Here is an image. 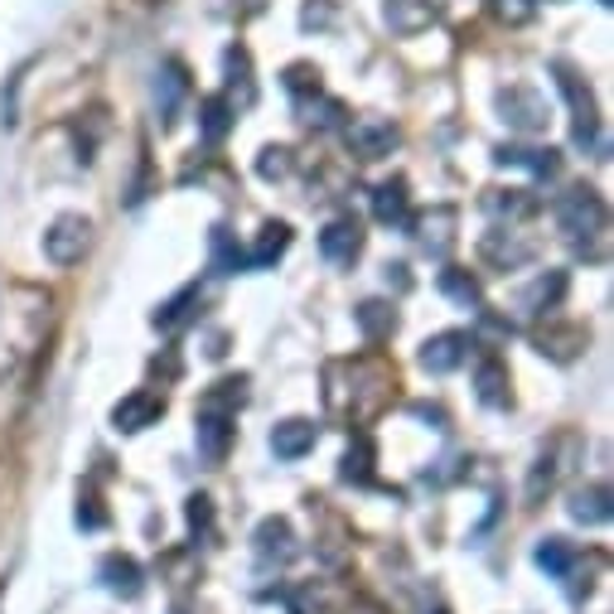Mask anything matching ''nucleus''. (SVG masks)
Segmentation results:
<instances>
[{"instance_id":"obj_1","label":"nucleus","mask_w":614,"mask_h":614,"mask_svg":"<svg viewBox=\"0 0 614 614\" xmlns=\"http://www.w3.org/2000/svg\"><path fill=\"white\" fill-rule=\"evenodd\" d=\"M552 218H556V228H562L571 242L605 238V228H610V208H605V198H600L595 189H586V184L566 189V194L552 204Z\"/></svg>"},{"instance_id":"obj_2","label":"nucleus","mask_w":614,"mask_h":614,"mask_svg":"<svg viewBox=\"0 0 614 614\" xmlns=\"http://www.w3.org/2000/svg\"><path fill=\"white\" fill-rule=\"evenodd\" d=\"M556 87L566 93V103H571V121H576V145H595L600 141V111H595V97H590L586 77L576 69H566V63H556Z\"/></svg>"},{"instance_id":"obj_3","label":"nucleus","mask_w":614,"mask_h":614,"mask_svg":"<svg viewBox=\"0 0 614 614\" xmlns=\"http://www.w3.org/2000/svg\"><path fill=\"white\" fill-rule=\"evenodd\" d=\"M87 238H93V222H87L83 214H63V218L49 222V232H44V256H49L53 266H73V262H83Z\"/></svg>"},{"instance_id":"obj_4","label":"nucleus","mask_w":614,"mask_h":614,"mask_svg":"<svg viewBox=\"0 0 614 614\" xmlns=\"http://www.w3.org/2000/svg\"><path fill=\"white\" fill-rule=\"evenodd\" d=\"M344 141H349V151L359 155V160H383V155H393V145L401 141L393 121L383 117H359L344 127Z\"/></svg>"},{"instance_id":"obj_5","label":"nucleus","mask_w":614,"mask_h":614,"mask_svg":"<svg viewBox=\"0 0 614 614\" xmlns=\"http://www.w3.org/2000/svg\"><path fill=\"white\" fill-rule=\"evenodd\" d=\"M160 417H165V397L151 393V387H141V393H127V397L117 401V407H111V426L127 431V435L155 426Z\"/></svg>"},{"instance_id":"obj_6","label":"nucleus","mask_w":614,"mask_h":614,"mask_svg":"<svg viewBox=\"0 0 614 614\" xmlns=\"http://www.w3.org/2000/svg\"><path fill=\"white\" fill-rule=\"evenodd\" d=\"M479 256H484L489 266H498V272H518V266H528L532 256H538V242H522L518 232L494 228L479 238Z\"/></svg>"},{"instance_id":"obj_7","label":"nucleus","mask_w":614,"mask_h":614,"mask_svg":"<svg viewBox=\"0 0 614 614\" xmlns=\"http://www.w3.org/2000/svg\"><path fill=\"white\" fill-rule=\"evenodd\" d=\"M470 349H474V339H470V334H460V329L435 334V339L421 344V368L435 373V377H445V373H455V368L470 359Z\"/></svg>"},{"instance_id":"obj_8","label":"nucleus","mask_w":614,"mask_h":614,"mask_svg":"<svg viewBox=\"0 0 614 614\" xmlns=\"http://www.w3.org/2000/svg\"><path fill=\"white\" fill-rule=\"evenodd\" d=\"M189 97V73L180 59H165L160 69H155V111H160L165 127H174V117H180V103Z\"/></svg>"},{"instance_id":"obj_9","label":"nucleus","mask_w":614,"mask_h":614,"mask_svg":"<svg viewBox=\"0 0 614 614\" xmlns=\"http://www.w3.org/2000/svg\"><path fill=\"white\" fill-rule=\"evenodd\" d=\"M320 252H325V262L334 266H353L363 252V222L359 218H334L325 232H320Z\"/></svg>"},{"instance_id":"obj_10","label":"nucleus","mask_w":614,"mask_h":614,"mask_svg":"<svg viewBox=\"0 0 614 614\" xmlns=\"http://www.w3.org/2000/svg\"><path fill=\"white\" fill-rule=\"evenodd\" d=\"M252 546H256V562L262 566H286L290 556H296V532H290L286 518H262Z\"/></svg>"},{"instance_id":"obj_11","label":"nucleus","mask_w":614,"mask_h":614,"mask_svg":"<svg viewBox=\"0 0 614 614\" xmlns=\"http://www.w3.org/2000/svg\"><path fill=\"white\" fill-rule=\"evenodd\" d=\"M232 421L238 417H218V411H198L194 417V441H198V455L208 465H222L232 450Z\"/></svg>"},{"instance_id":"obj_12","label":"nucleus","mask_w":614,"mask_h":614,"mask_svg":"<svg viewBox=\"0 0 614 614\" xmlns=\"http://www.w3.org/2000/svg\"><path fill=\"white\" fill-rule=\"evenodd\" d=\"M498 107H504V121H513L522 136H538V131L546 127V107L532 87H508V93L498 97Z\"/></svg>"},{"instance_id":"obj_13","label":"nucleus","mask_w":614,"mask_h":614,"mask_svg":"<svg viewBox=\"0 0 614 614\" xmlns=\"http://www.w3.org/2000/svg\"><path fill=\"white\" fill-rule=\"evenodd\" d=\"M222 73H228V103H232V111L238 107H252L256 103V77H252V53L242 49V44H232L228 53H222Z\"/></svg>"},{"instance_id":"obj_14","label":"nucleus","mask_w":614,"mask_h":614,"mask_svg":"<svg viewBox=\"0 0 614 614\" xmlns=\"http://www.w3.org/2000/svg\"><path fill=\"white\" fill-rule=\"evenodd\" d=\"M373 218L383 222V228H407V222H411L407 180H383L373 189Z\"/></svg>"},{"instance_id":"obj_15","label":"nucleus","mask_w":614,"mask_h":614,"mask_svg":"<svg viewBox=\"0 0 614 614\" xmlns=\"http://www.w3.org/2000/svg\"><path fill=\"white\" fill-rule=\"evenodd\" d=\"M494 160L498 165H518V170H532V174H542V180H552V174L562 170V155H556L552 145H498Z\"/></svg>"},{"instance_id":"obj_16","label":"nucleus","mask_w":614,"mask_h":614,"mask_svg":"<svg viewBox=\"0 0 614 614\" xmlns=\"http://www.w3.org/2000/svg\"><path fill=\"white\" fill-rule=\"evenodd\" d=\"M97 576H103V586L111 590V595H127V600H136V595H141V586H145V576H141L136 556H127V552H111V556H103Z\"/></svg>"},{"instance_id":"obj_17","label":"nucleus","mask_w":614,"mask_h":614,"mask_svg":"<svg viewBox=\"0 0 614 614\" xmlns=\"http://www.w3.org/2000/svg\"><path fill=\"white\" fill-rule=\"evenodd\" d=\"M532 344H538V353H546V359L556 363H571L580 349H586V329L580 325H546L532 334Z\"/></svg>"},{"instance_id":"obj_18","label":"nucleus","mask_w":614,"mask_h":614,"mask_svg":"<svg viewBox=\"0 0 614 614\" xmlns=\"http://www.w3.org/2000/svg\"><path fill=\"white\" fill-rule=\"evenodd\" d=\"M474 397L484 401V407H494V411L513 407V383H508V368L498 363V359H484V363H479V373H474Z\"/></svg>"},{"instance_id":"obj_19","label":"nucleus","mask_w":614,"mask_h":614,"mask_svg":"<svg viewBox=\"0 0 614 614\" xmlns=\"http://www.w3.org/2000/svg\"><path fill=\"white\" fill-rule=\"evenodd\" d=\"M411 228H417V242L431 256H445V252H450V242H455V232H450L455 228V208H431V214L417 218Z\"/></svg>"},{"instance_id":"obj_20","label":"nucleus","mask_w":614,"mask_h":614,"mask_svg":"<svg viewBox=\"0 0 614 614\" xmlns=\"http://www.w3.org/2000/svg\"><path fill=\"white\" fill-rule=\"evenodd\" d=\"M315 450V426L310 421H281V426L272 431V455L276 460H300V455Z\"/></svg>"},{"instance_id":"obj_21","label":"nucleus","mask_w":614,"mask_h":614,"mask_svg":"<svg viewBox=\"0 0 614 614\" xmlns=\"http://www.w3.org/2000/svg\"><path fill=\"white\" fill-rule=\"evenodd\" d=\"M610 513H614V494L605 484H590V489H576V494H571V518L586 522V528L610 522Z\"/></svg>"},{"instance_id":"obj_22","label":"nucleus","mask_w":614,"mask_h":614,"mask_svg":"<svg viewBox=\"0 0 614 614\" xmlns=\"http://www.w3.org/2000/svg\"><path fill=\"white\" fill-rule=\"evenodd\" d=\"M248 401V377H218L204 397H198V411H218V417H238V407Z\"/></svg>"},{"instance_id":"obj_23","label":"nucleus","mask_w":614,"mask_h":614,"mask_svg":"<svg viewBox=\"0 0 614 614\" xmlns=\"http://www.w3.org/2000/svg\"><path fill=\"white\" fill-rule=\"evenodd\" d=\"M373 460H377V445H373V435L359 431L353 435V445L344 450V484H373Z\"/></svg>"},{"instance_id":"obj_24","label":"nucleus","mask_w":614,"mask_h":614,"mask_svg":"<svg viewBox=\"0 0 614 614\" xmlns=\"http://www.w3.org/2000/svg\"><path fill=\"white\" fill-rule=\"evenodd\" d=\"M353 320H359V329H363L368 344L393 339V329H397V310L387 305V300H363V305L353 310Z\"/></svg>"},{"instance_id":"obj_25","label":"nucleus","mask_w":614,"mask_h":614,"mask_svg":"<svg viewBox=\"0 0 614 614\" xmlns=\"http://www.w3.org/2000/svg\"><path fill=\"white\" fill-rule=\"evenodd\" d=\"M562 296H566V272H546L522 290V310H528V315H546V310L562 305Z\"/></svg>"},{"instance_id":"obj_26","label":"nucleus","mask_w":614,"mask_h":614,"mask_svg":"<svg viewBox=\"0 0 614 614\" xmlns=\"http://www.w3.org/2000/svg\"><path fill=\"white\" fill-rule=\"evenodd\" d=\"M228 131H232V103L222 93L204 97V103H198V136H204L208 145H218Z\"/></svg>"},{"instance_id":"obj_27","label":"nucleus","mask_w":614,"mask_h":614,"mask_svg":"<svg viewBox=\"0 0 614 614\" xmlns=\"http://www.w3.org/2000/svg\"><path fill=\"white\" fill-rule=\"evenodd\" d=\"M431 0H387V25L397 29V35H417V29L431 25Z\"/></svg>"},{"instance_id":"obj_28","label":"nucleus","mask_w":614,"mask_h":614,"mask_svg":"<svg viewBox=\"0 0 614 614\" xmlns=\"http://www.w3.org/2000/svg\"><path fill=\"white\" fill-rule=\"evenodd\" d=\"M441 290H445L450 300H460L465 310H479V305H484L479 276H474V272H465V266H445V272H441Z\"/></svg>"},{"instance_id":"obj_29","label":"nucleus","mask_w":614,"mask_h":614,"mask_svg":"<svg viewBox=\"0 0 614 614\" xmlns=\"http://www.w3.org/2000/svg\"><path fill=\"white\" fill-rule=\"evenodd\" d=\"M484 208L498 218H528V214H538V198H532L528 189H489Z\"/></svg>"},{"instance_id":"obj_30","label":"nucleus","mask_w":614,"mask_h":614,"mask_svg":"<svg viewBox=\"0 0 614 614\" xmlns=\"http://www.w3.org/2000/svg\"><path fill=\"white\" fill-rule=\"evenodd\" d=\"M198 300H204V296H198V286H184L180 296H174V300H165V305L151 315V320H155V329H180L184 320H194Z\"/></svg>"},{"instance_id":"obj_31","label":"nucleus","mask_w":614,"mask_h":614,"mask_svg":"<svg viewBox=\"0 0 614 614\" xmlns=\"http://www.w3.org/2000/svg\"><path fill=\"white\" fill-rule=\"evenodd\" d=\"M281 600H286L290 614H329V600H325V590H320L315 580H296V586H286Z\"/></svg>"},{"instance_id":"obj_32","label":"nucleus","mask_w":614,"mask_h":614,"mask_svg":"<svg viewBox=\"0 0 614 614\" xmlns=\"http://www.w3.org/2000/svg\"><path fill=\"white\" fill-rule=\"evenodd\" d=\"M286 248H290V228L286 222H266L262 238H256V248L248 252V266H272Z\"/></svg>"},{"instance_id":"obj_33","label":"nucleus","mask_w":614,"mask_h":614,"mask_svg":"<svg viewBox=\"0 0 614 614\" xmlns=\"http://www.w3.org/2000/svg\"><path fill=\"white\" fill-rule=\"evenodd\" d=\"M538 566L542 571H552V576H571V566H576L571 542L566 538H542L538 542Z\"/></svg>"},{"instance_id":"obj_34","label":"nucleus","mask_w":614,"mask_h":614,"mask_svg":"<svg viewBox=\"0 0 614 614\" xmlns=\"http://www.w3.org/2000/svg\"><path fill=\"white\" fill-rule=\"evenodd\" d=\"M242 266H248V252L228 238V228H214V272L232 276V272H242Z\"/></svg>"},{"instance_id":"obj_35","label":"nucleus","mask_w":614,"mask_h":614,"mask_svg":"<svg viewBox=\"0 0 614 614\" xmlns=\"http://www.w3.org/2000/svg\"><path fill=\"white\" fill-rule=\"evenodd\" d=\"M556 474H562L556 455H542V460L532 465V474H528V504H542V494H552V489H556Z\"/></svg>"},{"instance_id":"obj_36","label":"nucleus","mask_w":614,"mask_h":614,"mask_svg":"<svg viewBox=\"0 0 614 614\" xmlns=\"http://www.w3.org/2000/svg\"><path fill=\"white\" fill-rule=\"evenodd\" d=\"M290 155H296L290 145H266V151L256 155V174H262V180H286L290 165H296Z\"/></svg>"},{"instance_id":"obj_37","label":"nucleus","mask_w":614,"mask_h":614,"mask_svg":"<svg viewBox=\"0 0 614 614\" xmlns=\"http://www.w3.org/2000/svg\"><path fill=\"white\" fill-rule=\"evenodd\" d=\"M489 10H494L498 25L518 29V25H528V20L538 15V0H489Z\"/></svg>"},{"instance_id":"obj_38","label":"nucleus","mask_w":614,"mask_h":614,"mask_svg":"<svg viewBox=\"0 0 614 614\" xmlns=\"http://www.w3.org/2000/svg\"><path fill=\"white\" fill-rule=\"evenodd\" d=\"M300 121H305V127H320V131H329V127H339L344 121V107L339 103H325V97H310V103H300Z\"/></svg>"},{"instance_id":"obj_39","label":"nucleus","mask_w":614,"mask_h":614,"mask_svg":"<svg viewBox=\"0 0 614 614\" xmlns=\"http://www.w3.org/2000/svg\"><path fill=\"white\" fill-rule=\"evenodd\" d=\"M286 87L296 97H320V69H315V63H290V69H286Z\"/></svg>"},{"instance_id":"obj_40","label":"nucleus","mask_w":614,"mask_h":614,"mask_svg":"<svg viewBox=\"0 0 614 614\" xmlns=\"http://www.w3.org/2000/svg\"><path fill=\"white\" fill-rule=\"evenodd\" d=\"M184 518H189V528H194V538H208V532H214V498L194 494L184 508Z\"/></svg>"},{"instance_id":"obj_41","label":"nucleus","mask_w":614,"mask_h":614,"mask_svg":"<svg viewBox=\"0 0 614 614\" xmlns=\"http://www.w3.org/2000/svg\"><path fill=\"white\" fill-rule=\"evenodd\" d=\"M77 522H83V528H107V508H103V498L97 494H83L77 498Z\"/></svg>"},{"instance_id":"obj_42","label":"nucleus","mask_w":614,"mask_h":614,"mask_svg":"<svg viewBox=\"0 0 614 614\" xmlns=\"http://www.w3.org/2000/svg\"><path fill=\"white\" fill-rule=\"evenodd\" d=\"M300 25L305 29H329L334 25V0H310V5L300 10Z\"/></svg>"},{"instance_id":"obj_43","label":"nucleus","mask_w":614,"mask_h":614,"mask_svg":"<svg viewBox=\"0 0 614 614\" xmlns=\"http://www.w3.org/2000/svg\"><path fill=\"white\" fill-rule=\"evenodd\" d=\"M387 286H397V290H407V286H411V276H407V266H401V262H397V266H387Z\"/></svg>"},{"instance_id":"obj_44","label":"nucleus","mask_w":614,"mask_h":614,"mask_svg":"<svg viewBox=\"0 0 614 614\" xmlns=\"http://www.w3.org/2000/svg\"><path fill=\"white\" fill-rule=\"evenodd\" d=\"M417 417L421 421H435V431H445V411L441 407H417Z\"/></svg>"},{"instance_id":"obj_45","label":"nucleus","mask_w":614,"mask_h":614,"mask_svg":"<svg viewBox=\"0 0 614 614\" xmlns=\"http://www.w3.org/2000/svg\"><path fill=\"white\" fill-rule=\"evenodd\" d=\"M165 5V0H117V10H155Z\"/></svg>"},{"instance_id":"obj_46","label":"nucleus","mask_w":614,"mask_h":614,"mask_svg":"<svg viewBox=\"0 0 614 614\" xmlns=\"http://www.w3.org/2000/svg\"><path fill=\"white\" fill-rule=\"evenodd\" d=\"M262 5H266V0H232V10H242V15H256Z\"/></svg>"},{"instance_id":"obj_47","label":"nucleus","mask_w":614,"mask_h":614,"mask_svg":"<svg viewBox=\"0 0 614 614\" xmlns=\"http://www.w3.org/2000/svg\"><path fill=\"white\" fill-rule=\"evenodd\" d=\"M426 614H445V610H426Z\"/></svg>"},{"instance_id":"obj_48","label":"nucleus","mask_w":614,"mask_h":614,"mask_svg":"<svg viewBox=\"0 0 614 614\" xmlns=\"http://www.w3.org/2000/svg\"><path fill=\"white\" fill-rule=\"evenodd\" d=\"M600 5H610V0H600Z\"/></svg>"}]
</instances>
